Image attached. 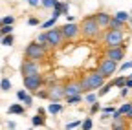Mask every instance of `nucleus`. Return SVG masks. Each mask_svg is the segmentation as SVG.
<instances>
[{"mask_svg":"<svg viewBox=\"0 0 132 130\" xmlns=\"http://www.w3.org/2000/svg\"><path fill=\"white\" fill-rule=\"evenodd\" d=\"M123 29H108L105 35V44L108 48H116V46H123Z\"/></svg>","mask_w":132,"mask_h":130,"instance_id":"obj_4","label":"nucleus"},{"mask_svg":"<svg viewBox=\"0 0 132 130\" xmlns=\"http://www.w3.org/2000/svg\"><path fill=\"white\" fill-rule=\"evenodd\" d=\"M13 31V24H4L2 28H0V42H2V37L4 35H9Z\"/></svg>","mask_w":132,"mask_h":130,"instance_id":"obj_20","label":"nucleus"},{"mask_svg":"<svg viewBox=\"0 0 132 130\" xmlns=\"http://www.w3.org/2000/svg\"><path fill=\"white\" fill-rule=\"evenodd\" d=\"M130 13H132V9H130Z\"/></svg>","mask_w":132,"mask_h":130,"instance_id":"obj_47","label":"nucleus"},{"mask_svg":"<svg viewBox=\"0 0 132 130\" xmlns=\"http://www.w3.org/2000/svg\"><path fill=\"white\" fill-rule=\"evenodd\" d=\"M116 70H118V60H114V59L105 57V60L99 64V72H103L105 77H112V73H116Z\"/></svg>","mask_w":132,"mask_h":130,"instance_id":"obj_7","label":"nucleus"},{"mask_svg":"<svg viewBox=\"0 0 132 130\" xmlns=\"http://www.w3.org/2000/svg\"><path fill=\"white\" fill-rule=\"evenodd\" d=\"M57 4V0H40V6L42 7H48V9H53Z\"/></svg>","mask_w":132,"mask_h":130,"instance_id":"obj_26","label":"nucleus"},{"mask_svg":"<svg viewBox=\"0 0 132 130\" xmlns=\"http://www.w3.org/2000/svg\"><path fill=\"white\" fill-rule=\"evenodd\" d=\"M28 24H29V26H39L40 20H39L37 17H31V19H28Z\"/></svg>","mask_w":132,"mask_h":130,"instance_id":"obj_35","label":"nucleus"},{"mask_svg":"<svg viewBox=\"0 0 132 130\" xmlns=\"http://www.w3.org/2000/svg\"><path fill=\"white\" fill-rule=\"evenodd\" d=\"M13 88V84H11V81L7 79V77H4L2 81H0V90H4V92H9Z\"/></svg>","mask_w":132,"mask_h":130,"instance_id":"obj_21","label":"nucleus"},{"mask_svg":"<svg viewBox=\"0 0 132 130\" xmlns=\"http://www.w3.org/2000/svg\"><path fill=\"white\" fill-rule=\"evenodd\" d=\"M112 83H114V86H118V88H123L125 84H127V77H116L114 81H112Z\"/></svg>","mask_w":132,"mask_h":130,"instance_id":"obj_23","label":"nucleus"},{"mask_svg":"<svg viewBox=\"0 0 132 130\" xmlns=\"http://www.w3.org/2000/svg\"><path fill=\"white\" fill-rule=\"evenodd\" d=\"M94 17H95V20L99 22V26H101V28H108V24H110V20H112V15H108V13H105V11L95 13Z\"/></svg>","mask_w":132,"mask_h":130,"instance_id":"obj_13","label":"nucleus"},{"mask_svg":"<svg viewBox=\"0 0 132 130\" xmlns=\"http://www.w3.org/2000/svg\"><path fill=\"white\" fill-rule=\"evenodd\" d=\"M2 26H4V20H2V19H0V28H2Z\"/></svg>","mask_w":132,"mask_h":130,"instance_id":"obj_46","label":"nucleus"},{"mask_svg":"<svg viewBox=\"0 0 132 130\" xmlns=\"http://www.w3.org/2000/svg\"><path fill=\"white\" fill-rule=\"evenodd\" d=\"M125 86H128V88H132V77H127V84Z\"/></svg>","mask_w":132,"mask_h":130,"instance_id":"obj_42","label":"nucleus"},{"mask_svg":"<svg viewBox=\"0 0 132 130\" xmlns=\"http://www.w3.org/2000/svg\"><path fill=\"white\" fill-rule=\"evenodd\" d=\"M55 22H57V19H55V17H52V19H48L46 22H42V24H40V28H42V29H50V28H53V26H55Z\"/></svg>","mask_w":132,"mask_h":130,"instance_id":"obj_24","label":"nucleus"},{"mask_svg":"<svg viewBox=\"0 0 132 130\" xmlns=\"http://www.w3.org/2000/svg\"><path fill=\"white\" fill-rule=\"evenodd\" d=\"M82 92V86H81V81L77 83V81H72V83H68L64 86V93L66 95H75V93H81ZM64 95V97H66Z\"/></svg>","mask_w":132,"mask_h":130,"instance_id":"obj_12","label":"nucleus"},{"mask_svg":"<svg viewBox=\"0 0 132 130\" xmlns=\"http://www.w3.org/2000/svg\"><path fill=\"white\" fill-rule=\"evenodd\" d=\"M128 24H130V28H132V15H130V19H128Z\"/></svg>","mask_w":132,"mask_h":130,"instance_id":"obj_45","label":"nucleus"},{"mask_svg":"<svg viewBox=\"0 0 132 130\" xmlns=\"http://www.w3.org/2000/svg\"><path fill=\"white\" fill-rule=\"evenodd\" d=\"M64 17H66V22H73V20H75L73 15H64Z\"/></svg>","mask_w":132,"mask_h":130,"instance_id":"obj_40","label":"nucleus"},{"mask_svg":"<svg viewBox=\"0 0 132 130\" xmlns=\"http://www.w3.org/2000/svg\"><path fill=\"white\" fill-rule=\"evenodd\" d=\"M130 108H132V103H123V105H121V106H119L118 110H119V112L123 114V116H127V114H128V110H130Z\"/></svg>","mask_w":132,"mask_h":130,"instance_id":"obj_28","label":"nucleus"},{"mask_svg":"<svg viewBox=\"0 0 132 130\" xmlns=\"http://www.w3.org/2000/svg\"><path fill=\"white\" fill-rule=\"evenodd\" d=\"M44 84V79L40 73H35V75H24V88L28 92H37L39 88H42Z\"/></svg>","mask_w":132,"mask_h":130,"instance_id":"obj_5","label":"nucleus"},{"mask_svg":"<svg viewBox=\"0 0 132 130\" xmlns=\"http://www.w3.org/2000/svg\"><path fill=\"white\" fill-rule=\"evenodd\" d=\"M61 29H62V33H64V39H68V40L75 39V37L81 33V28H79V26H75L73 22H66Z\"/></svg>","mask_w":132,"mask_h":130,"instance_id":"obj_8","label":"nucleus"},{"mask_svg":"<svg viewBox=\"0 0 132 130\" xmlns=\"http://www.w3.org/2000/svg\"><path fill=\"white\" fill-rule=\"evenodd\" d=\"M40 46H44V48H50V44H48V35H46V31H44V33H39L37 35V39H35Z\"/></svg>","mask_w":132,"mask_h":130,"instance_id":"obj_19","label":"nucleus"},{"mask_svg":"<svg viewBox=\"0 0 132 130\" xmlns=\"http://www.w3.org/2000/svg\"><path fill=\"white\" fill-rule=\"evenodd\" d=\"M106 57L108 59H114V60H121L125 57V46H116V48H108L106 51Z\"/></svg>","mask_w":132,"mask_h":130,"instance_id":"obj_11","label":"nucleus"},{"mask_svg":"<svg viewBox=\"0 0 132 130\" xmlns=\"http://www.w3.org/2000/svg\"><path fill=\"white\" fill-rule=\"evenodd\" d=\"M48 92H50V101H61L62 97L66 95L64 93V86H61V84H50V88H48Z\"/></svg>","mask_w":132,"mask_h":130,"instance_id":"obj_10","label":"nucleus"},{"mask_svg":"<svg viewBox=\"0 0 132 130\" xmlns=\"http://www.w3.org/2000/svg\"><path fill=\"white\" fill-rule=\"evenodd\" d=\"M31 125H33V126H44V125H46V123H44V116L37 112L35 116L31 117Z\"/></svg>","mask_w":132,"mask_h":130,"instance_id":"obj_17","label":"nucleus"},{"mask_svg":"<svg viewBox=\"0 0 132 130\" xmlns=\"http://www.w3.org/2000/svg\"><path fill=\"white\" fill-rule=\"evenodd\" d=\"M125 117H127V119H132V108L128 110V114H127V116H125Z\"/></svg>","mask_w":132,"mask_h":130,"instance_id":"obj_44","label":"nucleus"},{"mask_svg":"<svg viewBox=\"0 0 132 130\" xmlns=\"http://www.w3.org/2000/svg\"><path fill=\"white\" fill-rule=\"evenodd\" d=\"M64 99H66V103H68V105H79L81 101H82V97H81V93H75V95H66L64 97Z\"/></svg>","mask_w":132,"mask_h":130,"instance_id":"obj_18","label":"nucleus"},{"mask_svg":"<svg viewBox=\"0 0 132 130\" xmlns=\"http://www.w3.org/2000/svg\"><path fill=\"white\" fill-rule=\"evenodd\" d=\"M99 29H101V26H99V22L95 20V17H94V15L86 17L85 20H82V24H81V33L85 35V37H90V39L97 37Z\"/></svg>","mask_w":132,"mask_h":130,"instance_id":"obj_2","label":"nucleus"},{"mask_svg":"<svg viewBox=\"0 0 132 130\" xmlns=\"http://www.w3.org/2000/svg\"><path fill=\"white\" fill-rule=\"evenodd\" d=\"M81 125H82V121H72V123L66 125V128H77V126H81Z\"/></svg>","mask_w":132,"mask_h":130,"instance_id":"obj_36","label":"nucleus"},{"mask_svg":"<svg viewBox=\"0 0 132 130\" xmlns=\"http://www.w3.org/2000/svg\"><path fill=\"white\" fill-rule=\"evenodd\" d=\"M112 86H114V83H112V81H110L108 84H103V86H101V90L97 92V95H99V97H103V95H106V93L110 92V88H112Z\"/></svg>","mask_w":132,"mask_h":130,"instance_id":"obj_22","label":"nucleus"},{"mask_svg":"<svg viewBox=\"0 0 132 130\" xmlns=\"http://www.w3.org/2000/svg\"><path fill=\"white\" fill-rule=\"evenodd\" d=\"M130 68H132V60H127V62H123L121 66H119V72H127Z\"/></svg>","mask_w":132,"mask_h":130,"instance_id":"obj_33","label":"nucleus"},{"mask_svg":"<svg viewBox=\"0 0 132 130\" xmlns=\"http://www.w3.org/2000/svg\"><path fill=\"white\" fill-rule=\"evenodd\" d=\"M123 26H125L123 20H119L118 17H112V20L108 24V29H123Z\"/></svg>","mask_w":132,"mask_h":130,"instance_id":"obj_16","label":"nucleus"},{"mask_svg":"<svg viewBox=\"0 0 132 130\" xmlns=\"http://www.w3.org/2000/svg\"><path fill=\"white\" fill-rule=\"evenodd\" d=\"M13 42H15V39H13V35H11V33L2 37V46H11Z\"/></svg>","mask_w":132,"mask_h":130,"instance_id":"obj_27","label":"nucleus"},{"mask_svg":"<svg viewBox=\"0 0 132 130\" xmlns=\"http://www.w3.org/2000/svg\"><path fill=\"white\" fill-rule=\"evenodd\" d=\"M2 20H4V24H13L15 22V17H13V15H7V17H4Z\"/></svg>","mask_w":132,"mask_h":130,"instance_id":"obj_37","label":"nucleus"},{"mask_svg":"<svg viewBox=\"0 0 132 130\" xmlns=\"http://www.w3.org/2000/svg\"><path fill=\"white\" fill-rule=\"evenodd\" d=\"M20 72H22V75H35V73H39V64H37V60L26 59V60L22 62V66H20Z\"/></svg>","mask_w":132,"mask_h":130,"instance_id":"obj_9","label":"nucleus"},{"mask_svg":"<svg viewBox=\"0 0 132 130\" xmlns=\"http://www.w3.org/2000/svg\"><path fill=\"white\" fill-rule=\"evenodd\" d=\"M94 126V121H92V117H86L85 121H82V128H85V130H90Z\"/></svg>","mask_w":132,"mask_h":130,"instance_id":"obj_31","label":"nucleus"},{"mask_svg":"<svg viewBox=\"0 0 132 130\" xmlns=\"http://www.w3.org/2000/svg\"><path fill=\"white\" fill-rule=\"evenodd\" d=\"M97 97H99L97 93H92V92H88V93H86V97H85V101L92 105V103H95V101H97Z\"/></svg>","mask_w":132,"mask_h":130,"instance_id":"obj_29","label":"nucleus"},{"mask_svg":"<svg viewBox=\"0 0 132 130\" xmlns=\"http://www.w3.org/2000/svg\"><path fill=\"white\" fill-rule=\"evenodd\" d=\"M99 110H101V106H99L97 103H92V105H90V114H92V116H94V114H97Z\"/></svg>","mask_w":132,"mask_h":130,"instance_id":"obj_34","label":"nucleus"},{"mask_svg":"<svg viewBox=\"0 0 132 130\" xmlns=\"http://www.w3.org/2000/svg\"><path fill=\"white\" fill-rule=\"evenodd\" d=\"M62 112V105L59 101H52L48 105V114H52V116H57V114Z\"/></svg>","mask_w":132,"mask_h":130,"instance_id":"obj_15","label":"nucleus"},{"mask_svg":"<svg viewBox=\"0 0 132 130\" xmlns=\"http://www.w3.org/2000/svg\"><path fill=\"white\" fill-rule=\"evenodd\" d=\"M37 112H39V114H42V116H44V114L48 112V108H42V106H39V108H37Z\"/></svg>","mask_w":132,"mask_h":130,"instance_id":"obj_41","label":"nucleus"},{"mask_svg":"<svg viewBox=\"0 0 132 130\" xmlns=\"http://www.w3.org/2000/svg\"><path fill=\"white\" fill-rule=\"evenodd\" d=\"M26 105L24 103H15V105H11L9 108H7V114H15V116H22V114L26 112Z\"/></svg>","mask_w":132,"mask_h":130,"instance_id":"obj_14","label":"nucleus"},{"mask_svg":"<svg viewBox=\"0 0 132 130\" xmlns=\"http://www.w3.org/2000/svg\"><path fill=\"white\" fill-rule=\"evenodd\" d=\"M6 126H7V128H15V126H16V125H15V123H13V121H7V123H6Z\"/></svg>","mask_w":132,"mask_h":130,"instance_id":"obj_43","label":"nucleus"},{"mask_svg":"<svg viewBox=\"0 0 132 130\" xmlns=\"http://www.w3.org/2000/svg\"><path fill=\"white\" fill-rule=\"evenodd\" d=\"M28 4H29L31 7H37V6L40 4V0H28Z\"/></svg>","mask_w":132,"mask_h":130,"instance_id":"obj_39","label":"nucleus"},{"mask_svg":"<svg viewBox=\"0 0 132 130\" xmlns=\"http://www.w3.org/2000/svg\"><path fill=\"white\" fill-rule=\"evenodd\" d=\"M35 95L40 97V99H50V92H48V90H40V88H39V90L35 92Z\"/></svg>","mask_w":132,"mask_h":130,"instance_id":"obj_30","label":"nucleus"},{"mask_svg":"<svg viewBox=\"0 0 132 130\" xmlns=\"http://www.w3.org/2000/svg\"><path fill=\"white\" fill-rule=\"evenodd\" d=\"M105 73L103 72H92V73H86L85 77L81 79V86H82V92L88 93V92H94L97 88H101L105 84Z\"/></svg>","mask_w":132,"mask_h":130,"instance_id":"obj_1","label":"nucleus"},{"mask_svg":"<svg viewBox=\"0 0 132 130\" xmlns=\"http://www.w3.org/2000/svg\"><path fill=\"white\" fill-rule=\"evenodd\" d=\"M101 112H103V114H108V116H112V114L116 112V106H114V105H108V106L101 108Z\"/></svg>","mask_w":132,"mask_h":130,"instance_id":"obj_32","label":"nucleus"},{"mask_svg":"<svg viewBox=\"0 0 132 130\" xmlns=\"http://www.w3.org/2000/svg\"><path fill=\"white\" fill-rule=\"evenodd\" d=\"M46 50H48V48L40 46V44L35 40V42H29V44L26 46L24 55H26L28 59H31V60H40V59L46 57Z\"/></svg>","mask_w":132,"mask_h":130,"instance_id":"obj_3","label":"nucleus"},{"mask_svg":"<svg viewBox=\"0 0 132 130\" xmlns=\"http://www.w3.org/2000/svg\"><path fill=\"white\" fill-rule=\"evenodd\" d=\"M128 92H130V88H128V86H123V88H121V92H119V95H121V97H127V95H128Z\"/></svg>","mask_w":132,"mask_h":130,"instance_id":"obj_38","label":"nucleus"},{"mask_svg":"<svg viewBox=\"0 0 132 130\" xmlns=\"http://www.w3.org/2000/svg\"><path fill=\"white\" fill-rule=\"evenodd\" d=\"M46 35H48V44L50 46H61L62 40H64V33L61 28H55L53 29H46Z\"/></svg>","mask_w":132,"mask_h":130,"instance_id":"obj_6","label":"nucleus"},{"mask_svg":"<svg viewBox=\"0 0 132 130\" xmlns=\"http://www.w3.org/2000/svg\"><path fill=\"white\" fill-rule=\"evenodd\" d=\"M130 15H132V13H127V11H118V13L114 15V17H118V19H119V20H123V22H128Z\"/></svg>","mask_w":132,"mask_h":130,"instance_id":"obj_25","label":"nucleus"}]
</instances>
